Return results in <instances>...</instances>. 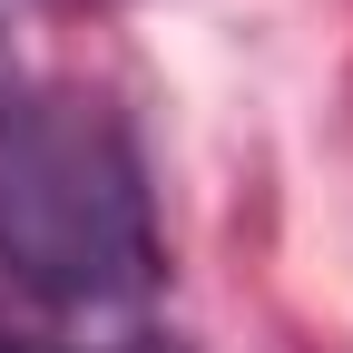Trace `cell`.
<instances>
[{"label": "cell", "mask_w": 353, "mask_h": 353, "mask_svg": "<svg viewBox=\"0 0 353 353\" xmlns=\"http://www.w3.org/2000/svg\"><path fill=\"white\" fill-rule=\"evenodd\" d=\"M0 353H59L50 334H10V324H0Z\"/></svg>", "instance_id": "obj_4"}, {"label": "cell", "mask_w": 353, "mask_h": 353, "mask_svg": "<svg viewBox=\"0 0 353 353\" xmlns=\"http://www.w3.org/2000/svg\"><path fill=\"white\" fill-rule=\"evenodd\" d=\"M0 265L59 314H108L157 285L148 167L99 99L30 88L0 118Z\"/></svg>", "instance_id": "obj_1"}, {"label": "cell", "mask_w": 353, "mask_h": 353, "mask_svg": "<svg viewBox=\"0 0 353 353\" xmlns=\"http://www.w3.org/2000/svg\"><path fill=\"white\" fill-rule=\"evenodd\" d=\"M59 353H187L176 334H118V343H59Z\"/></svg>", "instance_id": "obj_3"}, {"label": "cell", "mask_w": 353, "mask_h": 353, "mask_svg": "<svg viewBox=\"0 0 353 353\" xmlns=\"http://www.w3.org/2000/svg\"><path fill=\"white\" fill-rule=\"evenodd\" d=\"M30 99V79H20V39H10V0H0V118H10Z\"/></svg>", "instance_id": "obj_2"}]
</instances>
